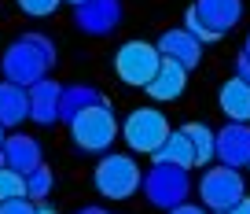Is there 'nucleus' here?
Masks as SVG:
<instances>
[{"label":"nucleus","instance_id":"f257e3e1","mask_svg":"<svg viewBox=\"0 0 250 214\" xmlns=\"http://www.w3.org/2000/svg\"><path fill=\"white\" fill-rule=\"evenodd\" d=\"M55 67V41L44 33H22L8 45V52L0 56V74L15 85L30 89Z\"/></svg>","mask_w":250,"mask_h":214},{"label":"nucleus","instance_id":"f03ea898","mask_svg":"<svg viewBox=\"0 0 250 214\" xmlns=\"http://www.w3.org/2000/svg\"><path fill=\"white\" fill-rule=\"evenodd\" d=\"M66 126H70L74 148L85 151V155H103V151H110V144L118 141V129H122L107 96H103L100 103H88L85 111H78Z\"/></svg>","mask_w":250,"mask_h":214},{"label":"nucleus","instance_id":"7ed1b4c3","mask_svg":"<svg viewBox=\"0 0 250 214\" xmlns=\"http://www.w3.org/2000/svg\"><path fill=\"white\" fill-rule=\"evenodd\" d=\"M140 181H144L140 163L125 151H103L92 174V185L103 199H133L140 192Z\"/></svg>","mask_w":250,"mask_h":214},{"label":"nucleus","instance_id":"20e7f679","mask_svg":"<svg viewBox=\"0 0 250 214\" xmlns=\"http://www.w3.org/2000/svg\"><path fill=\"white\" fill-rule=\"evenodd\" d=\"M140 192L151 207L158 211H169V207L184 203L191 196V174L184 166H173V163H151L144 170V181H140Z\"/></svg>","mask_w":250,"mask_h":214},{"label":"nucleus","instance_id":"39448f33","mask_svg":"<svg viewBox=\"0 0 250 214\" xmlns=\"http://www.w3.org/2000/svg\"><path fill=\"white\" fill-rule=\"evenodd\" d=\"M243 196H247V181H243V174L235 166L217 163V166H206V174L199 177V203L213 214H225Z\"/></svg>","mask_w":250,"mask_h":214},{"label":"nucleus","instance_id":"423d86ee","mask_svg":"<svg viewBox=\"0 0 250 214\" xmlns=\"http://www.w3.org/2000/svg\"><path fill=\"white\" fill-rule=\"evenodd\" d=\"M122 141L129 144V151H140V155H151L158 144L169 133V119H166L158 107H136V111L125 115L122 122Z\"/></svg>","mask_w":250,"mask_h":214},{"label":"nucleus","instance_id":"0eeeda50","mask_svg":"<svg viewBox=\"0 0 250 214\" xmlns=\"http://www.w3.org/2000/svg\"><path fill=\"white\" fill-rule=\"evenodd\" d=\"M158 63H162V52H158L151 41H125L114 52V74L133 89H144L155 78Z\"/></svg>","mask_w":250,"mask_h":214},{"label":"nucleus","instance_id":"6e6552de","mask_svg":"<svg viewBox=\"0 0 250 214\" xmlns=\"http://www.w3.org/2000/svg\"><path fill=\"white\" fill-rule=\"evenodd\" d=\"M74 26L88 37H107L122 26V0H85L74 8Z\"/></svg>","mask_w":250,"mask_h":214},{"label":"nucleus","instance_id":"1a4fd4ad","mask_svg":"<svg viewBox=\"0 0 250 214\" xmlns=\"http://www.w3.org/2000/svg\"><path fill=\"white\" fill-rule=\"evenodd\" d=\"M213 159L225 166H250V122H228L225 129H217L213 141Z\"/></svg>","mask_w":250,"mask_h":214},{"label":"nucleus","instance_id":"9d476101","mask_svg":"<svg viewBox=\"0 0 250 214\" xmlns=\"http://www.w3.org/2000/svg\"><path fill=\"white\" fill-rule=\"evenodd\" d=\"M41 163H44V155H41L37 137H30V133H11V137H4V148H0V166L19 170V174L26 177L30 170H37Z\"/></svg>","mask_w":250,"mask_h":214},{"label":"nucleus","instance_id":"9b49d317","mask_svg":"<svg viewBox=\"0 0 250 214\" xmlns=\"http://www.w3.org/2000/svg\"><path fill=\"white\" fill-rule=\"evenodd\" d=\"M155 48L162 52V59H173V63L188 67V71H195L199 59H203V41H195L191 33L184 30V26H177V30H166L162 37L155 41Z\"/></svg>","mask_w":250,"mask_h":214},{"label":"nucleus","instance_id":"f8f14e48","mask_svg":"<svg viewBox=\"0 0 250 214\" xmlns=\"http://www.w3.org/2000/svg\"><path fill=\"white\" fill-rule=\"evenodd\" d=\"M184 89H188V67L173 63V59H162L158 71H155V78L144 85V93H147L155 103H173V100L184 96Z\"/></svg>","mask_w":250,"mask_h":214},{"label":"nucleus","instance_id":"ddd939ff","mask_svg":"<svg viewBox=\"0 0 250 214\" xmlns=\"http://www.w3.org/2000/svg\"><path fill=\"white\" fill-rule=\"evenodd\" d=\"M191 8H195V15L203 19L217 37L232 33L235 26H239V19H243V0H195Z\"/></svg>","mask_w":250,"mask_h":214},{"label":"nucleus","instance_id":"4468645a","mask_svg":"<svg viewBox=\"0 0 250 214\" xmlns=\"http://www.w3.org/2000/svg\"><path fill=\"white\" fill-rule=\"evenodd\" d=\"M59 96H62V85L52 81L48 74L30 85V119L37 122V126H52V122H59Z\"/></svg>","mask_w":250,"mask_h":214},{"label":"nucleus","instance_id":"2eb2a0df","mask_svg":"<svg viewBox=\"0 0 250 214\" xmlns=\"http://www.w3.org/2000/svg\"><path fill=\"white\" fill-rule=\"evenodd\" d=\"M30 119V89L15 85V81H0V126L4 129H19Z\"/></svg>","mask_w":250,"mask_h":214},{"label":"nucleus","instance_id":"dca6fc26","mask_svg":"<svg viewBox=\"0 0 250 214\" xmlns=\"http://www.w3.org/2000/svg\"><path fill=\"white\" fill-rule=\"evenodd\" d=\"M217 103L228 122H250V81H243V78L225 81L217 93Z\"/></svg>","mask_w":250,"mask_h":214},{"label":"nucleus","instance_id":"f3484780","mask_svg":"<svg viewBox=\"0 0 250 214\" xmlns=\"http://www.w3.org/2000/svg\"><path fill=\"white\" fill-rule=\"evenodd\" d=\"M151 163H173V166H184V170H195V155H191V141H188L184 126L169 129L166 141L151 151Z\"/></svg>","mask_w":250,"mask_h":214},{"label":"nucleus","instance_id":"a211bd4d","mask_svg":"<svg viewBox=\"0 0 250 214\" xmlns=\"http://www.w3.org/2000/svg\"><path fill=\"white\" fill-rule=\"evenodd\" d=\"M103 93L96 85H66L59 96V122H70L78 111H85L88 103H100Z\"/></svg>","mask_w":250,"mask_h":214},{"label":"nucleus","instance_id":"6ab92c4d","mask_svg":"<svg viewBox=\"0 0 250 214\" xmlns=\"http://www.w3.org/2000/svg\"><path fill=\"white\" fill-rule=\"evenodd\" d=\"M184 133H188V141H191L195 166H210V163H213V141H217V129H210L206 122H188Z\"/></svg>","mask_w":250,"mask_h":214},{"label":"nucleus","instance_id":"aec40b11","mask_svg":"<svg viewBox=\"0 0 250 214\" xmlns=\"http://www.w3.org/2000/svg\"><path fill=\"white\" fill-rule=\"evenodd\" d=\"M52 189H55L52 166H44V163H41L37 170H30V174H26V199H33V203H44V199L52 196Z\"/></svg>","mask_w":250,"mask_h":214},{"label":"nucleus","instance_id":"412c9836","mask_svg":"<svg viewBox=\"0 0 250 214\" xmlns=\"http://www.w3.org/2000/svg\"><path fill=\"white\" fill-rule=\"evenodd\" d=\"M15 196H26V177L19 174V170L0 166V203H4V199H15Z\"/></svg>","mask_w":250,"mask_h":214},{"label":"nucleus","instance_id":"4be33fe9","mask_svg":"<svg viewBox=\"0 0 250 214\" xmlns=\"http://www.w3.org/2000/svg\"><path fill=\"white\" fill-rule=\"evenodd\" d=\"M184 30L191 33V37H195V41H203V45H213V41H221L217 33H213L210 26H206L203 19L195 15V8H188V11H184Z\"/></svg>","mask_w":250,"mask_h":214},{"label":"nucleus","instance_id":"5701e85b","mask_svg":"<svg viewBox=\"0 0 250 214\" xmlns=\"http://www.w3.org/2000/svg\"><path fill=\"white\" fill-rule=\"evenodd\" d=\"M19 11L30 19H44V15H55V8H59L62 0H15Z\"/></svg>","mask_w":250,"mask_h":214},{"label":"nucleus","instance_id":"b1692460","mask_svg":"<svg viewBox=\"0 0 250 214\" xmlns=\"http://www.w3.org/2000/svg\"><path fill=\"white\" fill-rule=\"evenodd\" d=\"M0 214H37V203L26 196H15V199H4L0 203Z\"/></svg>","mask_w":250,"mask_h":214},{"label":"nucleus","instance_id":"393cba45","mask_svg":"<svg viewBox=\"0 0 250 214\" xmlns=\"http://www.w3.org/2000/svg\"><path fill=\"white\" fill-rule=\"evenodd\" d=\"M166 214H210V211H206L203 203H188V199H184V203L169 207V211H166Z\"/></svg>","mask_w":250,"mask_h":214},{"label":"nucleus","instance_id":"a878e982","mask_svg":"<svg viewBox=\"0 0 250 214\" xmlns=\"http://www.w3.org/2000/svg\"><path fill=\"white\" fill-rule=\"evenodd\" d=\"M235 78L250 81V59H247V56H239V59H235Z\"/></svg>","mask_w":250,"mask_h":214},{"label":"nucleus","instance_id":"bb28decb","mask_svg":"<svg viewBox=\"0 0 250 214\" xmlns=\"http://www.w3.org/2000/svg\"><path fill=\"white\" fill-rule=\"evenodd\" d=\"M225 214H250V199H247V196H243V199H239V203H232V207H228V211H225Z\"/></svg>","mask_w":250,"mask_h":214},{"label":"nucleus","instance_id":"cd10ccee","mask_svg":"<svg viewBox=\"0 0 250 214\" xmlns=\"http://www.w3.org/2000/svg\"><path fill=\"white\" fill-rule=\"evenodd\" d=\"M37 214H59V211H55V207L44 199V203H37Z\"/></svg>","mask_w":250,"mask_h":214},{"label":"nucleus","instance_id":"c85d7f7f","mask_svg":"<svg viewBox=\"0 0 250 214\" xmlns=\"http://www.w3.org/2000/svg\"><path fill=\"white\" fill-rule=\"evenodd\" d=\"M78 214H107L103 207H85V211H78Z\"/></svg>","mask_w":250,"mask_h":214},{"label":"nucleus","instance_id":"c756f323","mask_svg":"<svg viewBox=\"0 0 250 214\" xmlns=\"http://www.w3.org/2000/svg\"><path fill=\"white\" fill-rule=\"evenodd\" d=\"M243 56L250 59V33H247V45H243Z\"/></svg>","mask_w":250,"mask_h":214},{"label":"nucleus","instance_id":"7c9ffc66","mask_svg":"<svg viewBox=\"0 0 250 214\" xmlns=\"http://www.w3.org/2000/svg\"><path fill=\"white\" fill-rule=\"evenodd\" d=\"M4 137H8V133H4V126H0V148H4Z\"/></svg>","mask_w":250,"mask_h":214},{"label":"nucleus","instance_id":"2f4dec72","mask_svg":"<svg viewBox=\"0 0 250 214\" xmlns=\"http://www.w3.org/2000/svg\"><path fill=\"white\" fill-rule=\"evenodd\" d=\"M66 4H74V8H78V4H85V0H66Z\"/></svg>","mask_w":250,"mask_h":214},{"label":"nucleus","instance_id":"473e14b6","mask_svg":"<svg viewBox=\"0 0 250 214\" xmlns=\"http://www.w3.org/2000/svg\"><path fill=\"white\" fill-rule=\"evenodd\" d=\"M247 170H250V166H247Z\"/></svg>","mask_w":250,"mask_h":214}]
</instances>
